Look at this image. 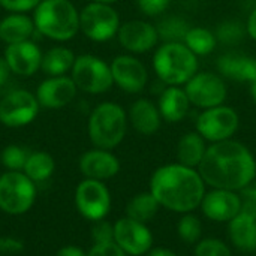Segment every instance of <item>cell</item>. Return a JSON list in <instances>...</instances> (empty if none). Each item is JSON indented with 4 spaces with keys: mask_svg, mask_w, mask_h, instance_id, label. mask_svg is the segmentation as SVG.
Returning <instances> with one entry per match:
<instances>
[{
    "mask_svg": "<svg viewBox=\"0 0 256 256\" xmlns=\"http://www.w3.org/2000/svg\"><path fill=\"white\" fill-rule=\"evenodd\" d=\"M198 171L212 189L238 192L255 182L256 160L244 144L226 140L207 147Z\"/></svg>",
    "mask_w": 256,
    "mask_h": 256,
    "instance_id": "obj_1",
    "label": "cell"
},
{
    "mask_svg": "<svg viewBox=\"0 0 256 256\" xmlns=\"http://www.w3.org/2000/svg\"><path fill=\"white\" fill-rule=\"evenodd\" d=\"M150 192L160 207L176 213H192L206 195V183L196 168L168 164L158 168L150 178Z\"/></svg>",
    "mask_w": 256,
    "mask_h": 256,
    "instance_id": "obj_2",
    "label": "cell"
},
{
    "mask_svg": "<svg viewBox=\"0 0 256 256\" xmlns=\"http://www.w3.org/2000/svg\"><path fill=\"white\" fill-rule=\"evenodd\" d=\"M34 27L54 40H69L80 32V12L69 0H42L34 9Z\"/></svg>",
    "mask_w": 256,
    "mask_h": 256,
    "instance_id": "obj_3",
    "label": "cell"
},
{
    "mask_svg": "<svg viewBox=\"0 0 256 256\" xmlns=\"http://www.w3.org/2000/svg\"><path fill=\"white\" fill-rule=\"evenodd\" d=\"M153 68L166 86H183L198 72V56L182 42H166L153 56Z\"/></svg>",
    "mask_w": 256,
    "mask_h": 256,
    "instance_id": "obj_4",
    "label": "cell"
},
{
    "mask_svg": "<svg viewBox=\"0 0 256 256\" xmlns=\"http://www.w3.org/2000/svg\"><path fill=\"white\" fill-rule=\"evenodd\" d=\"M126 129L128 116L124 110L114 102L99 104L88 117V136L96 148H116L123 141Z\"/></svg>",
    "mask_w": 256,
    "mask_h": 256,
    "instance_id": "obj_5",
    "label": "cell"
},
{
    "mask_svg": "<svg viewBox=\"0 0 256 256\" xmlns=\"http://www.w3.org/2000/svg\"><path fill=\"white\" fill-rule=\"evenodd\" d=\"M36 198L34 183L22 171H8L0 176V210L18 216L27 213Z\"/></svg>",
    "mask_w": 256,
    "mask_h": 256,
    "instance_id": "obj_6",
    "label": "cell"
},
{
    "mask_svg": "<svg viewBox=\"0 0 256 256\" xmlns=\"http://www.w3.org/2000/svg\"><path fill=\"white\" fill-rule=\"evenodd\" d=\"M72 80L76 88L92 94L105 93L114 84L111 66L92 54H82L75 58L72 66Z\"/></svg>",
    "mask_w": 256,
    "mask_h": 256,
    "instance_id": "obj_7",
    "label": "cell"
},
{
    "mask_svg": "<svg viewBox=\"0 0 256 256\" xmlns=\"http://www.w3.org/2000/svg\"><path fill=\"white\" fill-rule=\"evenodd\" d=\"M120 28V16L111 4L92 2L80 12V30L94 42L112 39Z\"/></svg>",
    "mask_w": 256,
    "mask_h": 256,
    "instance_id": "obj_8",
    "label": "cell"
},
{
    "mask_svg": "<svg viewBox=\"0 0 256 256\" xmlns=\"http://www.w3.org/2000/svg\"><path fill=\"white\" fill-rule=\"evenodd\" d=\"M240 118L236 110L219 105L204 110L196 118V132L208 142L231 140L237 132Z\"/></svg>",
    "mask_w": 256,
    "mask_h": 256,
    "instance_id": "obj_9",
    "label": "cell"
},
{
    "mask_svg": "<svg viewBox=\"0 0 256 256\" xmlns=\"http://www.w3.org/2000/svg\"><path fill=\"white\" fill-rule=\"evenodd\" d=\"M184 92L190 104L202 110L224 105L228 94L225 81L214 72H196L184 84Z\"/></svg>",
    "mask_w": 256,
    "mask_h": 256,
    "instance_id": "obj_10",
    "label": "cell"
},
{
    "mask_svg": "<svg viewBox=\"0 0 256 256\" xmlns=\"http://www.w3.org/2000/svg\"><path fill=\"white\" fill-rule=\"evenodd\" d=\"M75 206L87 220L98 222L106 218L111 208V195L104 182L86 178L75 190Z\"/></svg>",
    "mask_w": 256,
    "mask_h": 256,
    "instance_id": "obj_11",
    "label": "cell"
},
{
    "mask_svg": "<svg viewBox=\"0 0 256 256\" xmlns=\"http://www.w3.org/2000/svg\"><path fill=\"white\" fill-rule=\"evenodd\" d=\"M36 96L27 90H12L0 100V123L8 128H21L32 123L39 112Z\"/></svg>",
    "mask_w": 256,
    "mask_h": 256,
    "instance_id": "obj_12",
    "label": "cell"
},
{
    "mask_svg": "<svg viewBox=\"0 0 256 256\" xmlns=\"http://www.w3.org/2000/svg\"><path fill=\"white\" fill-rule=\"evenodd\" d=\"M114 243L128 256H146L153 248V234L147 224L126 216L114 224Z\"/></svg>",
    "mask_w": 256,
    "mask_h": 256,
    "instance_id": "obj_13",
    "label": "cell"
},
{
    "mask_svg": "<svg viewBox=\"0 0 256 256\" xmlns=\"http://www.w3.org/2000/svg\"><path fill=\"white\" fill-rule=\"evenodd\" d=\"M117 38L120 45L134 54L147 52L159 42L156 26L141 20H132L122 24L117 32Z\"/></svg>",
    "mask_w": 256,
    "mask_h": 256,
    "instance_id": "obj_14",
    "label": "cell"
},
{
    "mask_svg": "<svg viewBox=\"0 0 256 256\" xmlns=\"http://www.w3.org/2000/svg\"><path fill=\"white\" fill-rule=\"evenodd\" d=\"M111 66L114 84L128 93H140L144 90L148 74L146 66L134 56H117Z\"/></svg>",
    "mask_w": 256,
    "mask_h": 256,
    "instance_id": "obj_15",
    "label": "cell"
},
{
    "mask_svg": "<svg viewBox=\"0 0 256 256\" xmlns=\"http://www.w3.org/2000/svg\"><path fill=\"white\" fill-rule=\"evenodd\" d=\"M201 210L204 216L213 222H230L242 210V198L238 192L226 189H212L206 192Z\"/></svg>",
    "mask_w": 256,
    "mask_h": 256,
    "instance_id": "obj_16",
    "label": "cell"
},
{
    "mask_svg": "<svg viewBox=\"0 0 256 256\" xmlns=\"http://www.w3.org/2000/svg\"><path fill=\"white\" fill-rule=\"evenodd\" d=\"M76 86L72 76H50L42 81L36 90V99L40 106L48 110H58L66 106L76 96Z\"/></svg>",
    "mask_w": 256,
    "mask_h": 256,
    "instance_id": "obj_17",
    "label": "cell"
},
{
    "mask_svg": "<svg viewBox=\"0 0 256 256\" xmlns=\"http://www.w3.org/2000/svg\"><path fill=\"white\" fill-rule=\"evenodd\" d=\"M42 52L39 46L32 40L8 45L4 50V60L8 62L12 74L20 76H30L40 69Z\"/></svg>",
    "mask_w": 256,
    "mask_h": 256,
    "instance_id": "obj_18",
    "label": "cell"
},
{
    "mask_svg": "<svg viewBox=\"0 0 256 256\" xmlns=\"http://www.w3.org/2000/svg\"><path fill=\"white\" fill-rule=\"evenodd\" d=\"M80 171L84 174L86 178L104 182L118 174L120 162L110 150L93 148L81 156Z\"/></svg>",
    "mask_w": 256,
    "mask_h": 256,
    "instance_id": "obj_19",
    "label": "cell"
},
{
    "mask_svg": "<svg viewBox=\"0 0 256 256\" xmlns=\"http://www.w3.org/2000/svg\"><path fill=\"white\" fill-rule=\"evenodd\" d=\"M216 66L222 76H226L232 81L249 84L256 81V58L252 56L228 52L218 58Z\"/></svg>",
    "mask_w": 256,
    "mask_h": 256,
    "instance_id": "obj_20",
    "label": "cell"
},
{
    "mask_svg": "<svg viewBox=\"0 0 256 256\" xmlns=\"http://www.w3.org/2000/svg\"><path fill=\"white\" fill-rule=\"evenodd\" d=\"M228 237L232 246L242 252L256 250V214L240 210V213L228 222Z\"/></svg>",
    "mask_w": 256,
    "mask_h": 256,
    "instance_id": "obj_21",
    "label": "cell"
},
{
    "mask_svg": "<svg viewBox=\"0 0 256 256\" xmlns=\"http://www.w3.org/2000/svg\"><path fill=\"white\" fill-rule=\"evenodd\" d=\"M190 100L180 86H168L159 94L158 108L162 118L168 123H177L183 120L189 111Z\"/></svg>",
    "mask_w": 256,
    "mask_h": 256,
    "instance_id": "obj_22",
    "label": "cell"
},
{
    "mask_svg": "<svg viewBox=\"0 0 256 256\" xmlns=\"http://www.w3.org/2000/svg\"><path fill=\"white\" fill-rule=\"evenodd\" d=\"M129 120L136 132L141 135H153L159 130L162 116L158 105L148 99H138L130 105Z\"/></svg>",
    "mask_w": 256,
    "mask_h": 256,
    "instance_id": "obj_23",
    "label": "cell"
},
{
    "mask_svg": "<svg viewBox=\"0 0 256 256\" xmlns=\"http://www.w3.org/2000/svg\"><path fill=\"white\" fill-rule=\"evenodd\" d=\"M34 28V21L26 14H10L0 21V40L8 45L28 40Z\"/></svg>",
    "mask_w": 256,
    "mask_h": 256,
    "instance_id": "obj_24",
    "label": "cell"
},
{
    "mask_svg": "<svg viewBox=\"0 0 256 256\" xmlns=\"http://www.w3.org/2000/svg\"><path fill=\"white\" fill-rule=\"evenodd\" d=\"M207 141L198 132H189L183 135L177 144V160L178 164L196 168L202 162L207 152Z\"/></svg>",
    "mask_w": 256,
    "mask_h": 256,
    "instance_id": "obj_25",
    "label": "cell"
},
{
    "mask_svg": "<svg viewBox=\"0 0 256 256\" xmlns=\"http://www.w3.org/2000/svg\"><path fill=\"white\" fill-rule=\"evenodd\" d=\"M75 54L66 46H56L46 51L42 56L40 69L48 76H62L66 72L72 70L75 63Z\"/></svg>",
    "mask_w": 256,
    "mask_h": 256,
    "instance_id": "obj_26",
    "label": "cell"
},
{
    "mask_svg": "<svg viewBox=\"0 0 256 256\" xmlns=\"http://www.w3.org/2000/svg\"><path fill=\"white\" fill-rule=\"evenodd\" d=\"M160 204L158 202V200L154 198V195L148 190V192H141L138 195H135L126 206V216L141 222V224H147L148 220H152L156 213L159 212Z\"/></svg>",
    "mask_w": 256,
    "mask_h": 256,
    "instance_id": "obj_27",
    "label": "cell"
},
{
    "mask_svg": "<svg viewBox=\"0 0 256 256\" xmlns=\"http://www.w3.org/2000/svg\"><path fill=\"white\" fill-rule=\"evenodd\" d=\"M54 168H56V164L51 154L45 152H33L28 154L22 172L33 183H42L52 176Z\"/></svg>",
    "mask_w": 256,
    "mask_h": 256,
    "instance_id": "obj_28",
    "label": "cell"
},
{
    "mask_svg": "<svg viewBox=\"0 0 256 256\" xmlns=\"http://www.w3.org/2000/svg\"><path fill=\"white\" fill-rule=\"evenodd\" d=\"M195 56H207L218 45L216 34L206 27H190L183 42Z\"/></svg>",
    "mask_w": 256,
    "mask_h": 256,
    "instance_id": "obj_29",
    "label": "cell"
},
{
    "mask_svg": "<svg viewBox=\"0 0 256 256\" xmlns=\"http://www.w3.org/2000/svg\"><path fill=\"white\" fill-rule=\"evenodd\" d=\"M159 39L164 40V44L166 42H184V38L188 34V32L190 30V24L177 15L172 16H165L162 18L158 26H156Z\"/></svg>",
    "mask_w": 256,
    "mask_h": 256,
    "instance_id": "obj_30",
    "label": "cell"
},
{
    "mask_svg": "<svg viewBox=\"0 0 256 256\" xmlns=\"http://www.w3.org/2000/svg\"><path fill=\"white\" fill-rule=\"evenodd\" d=\"M177 234L182 242L188 244H196L202 236V225L200 218L194 213H184L177 224Z\"/></svg>",
    "mask_w": 256,
    "mask_h": 256,
    "instance_id": "obj_31",
    "label": "cell"
},
{
    "mask_svg": "<svg viewBox=\"0 0 256 256\" xmlns=\"http://www.w3.org/2000/svg\"><path fill=\"white\" fill-rule=\"evenodd\" d=\"M214 34L218 42H222L224 45H237L244 39V34H248L246 24L243 26L238 20H226L219 24Z\"/></svg>",
    "mask_w": 256,
    "mask_h": 256,
    "instance_id": "obj_32",
    "label": "cell"
},
{
    "mask_svg": "<svg viewBox=\"0 0 256 256\" xmlns=\"http://www.w3.org/2000/svg\"><path fill=\"white\" fill-rule=\"evenodd\" d=\"M28 154L30 153L26 148H22L20 146H15V144H10V146L3 148V152L0 154V159H2L3 166L8 171H22Z\"/></svg>",
    "mask_w": 256,
    "mask_h": 256,
    "instance_id": "obj_33",
    "label": "cell"
},
{
    "mask_svg": "<svg viewBox=\"0 0 256 256\" xmlns=\"http://www.w3.org/2000/svg\"><path fill=\"white\" fill-rule=\"evenodd\" d=\"M195 256H232V252L226 243L218 238H204L196 243Z\"/></svg>",
    "mask_w": 256,
    "mask_h": 256,
    "instance_id": "obj_34",
    "label": "cell"
},
{
    "mask_svg": "<svg viewBox=\"0 0 256 256\" xmlns=\"http://www.w3.org/2000/svg\"><path fill=\"white\" fill-rule=\"evenodd\" d=\"M92 240L94 244L114 243V225L108 224L104 219L94 222V225L92 228Z\"/></svg>",
    "mask_w": 256,
    "mask_h": 256,
    "instance_id": "obj_35",
    "label": "cell"
},
{
    "mask_svg": "<svg viewBox=\"0 0 256 256\" xmlns=\"http://www.w3.org/2000/svg\"><path fill=\"white\" fill-rule=\"evenodd\" d=\"M172 0H136V4L140 10L147 16H156L160 15L168 9Z\"/></svg>",
    "mask_w": 256,
    "mask_h": 256,
    "instance_id": "obj_36",
    "label": "cell"
},
{
    "mask_svg": "<svg viewBox=\"0 0 256 256\" xmlns=\"http://www.w3.org/2000/svg\"><path fill=\"white\" fill-rule=\"evenodd\" d=\"M42 0H0V6L12 14H24L34 10Z\"/></svg>",
    "mask_w": 256,
    "mask_h": 256,
    "instance_id": "obj_37",
    "label": "cell"
},
{
    "mask_svg": "<svg viewBox=\"0 0 256 256\" xmlns=\"http://www.w3.org/2000/svg\"><path fill=\"white\" fill-rule=\"evenodd\" d=\"M242 198V210L256 214V183H250L249 186L238 190Z\"/></svg>",
    "mask_w": 256,
    "mask_h": 256,
    "instance_id": "obj_38",
    "label": "cell"
},
{
    "mask_svg": "<svg viewBox=\"0 0 256 256\" xmlns=\"http://www.w3.org/2000/svg\"><path fill=\"white\" fill-rule=\"evenodd\" d=\"M87 256H128L116 243L106 244H93V248L87 252Z\"/></svg>",
    "mask_w": 256,
    "mask_h": 256,
    "instance_id": "obj_39",
    "label": "cell"
},
{
    "mask_svg": "<svg viewBox=\"0 0 256 256\" xmlns=\"http://www.w3.org/2000/svg\"><path fill=\"white\" fill-rule=\"evenodd\" d=\"M24 244L22 242L16 240V238H0V252L2 254H16L20 250H22Z\"/></svg>",
    "mask_w": 256,
    "mask_h": 256,
    "instance_id": "obj_40",
    "label": "cell"
},
{
    "mask_svg": "<svg viewBox=\"0 0 256 256\" xmlns=\"http://www.w3.org/2000/svg\"><path fill=\"white\" fill-rule=\"evenodd\" d=\"M10 74H12V70L8 64V62L4 60V57H0V87H3L8 82Z\"/></svg>",
    "mask_w": 256,
    "mask_h": 256,
    "instance_id": "obj_41",
    "label": "cell"
},
{
    "mask_svg": "<svg viewBox=\"0 0 256 256\" xmlns=\"http://www.w3.org/2000/svg\"><path fill=\"white\" fill-rule=\"evenodd\" d=\"M246 32H248L249 38L256 40V8L250 12L249 18L246 21Z\"/></svg>",
    "mask_w": 256,
    "mask_h": 256,
    "instance_id": "obj_42",
    "label": "cell"
},
{
    "mask_svg": "<svg viewBox=\"0 0 256 256\" xmlns=\"http://www.w3.org/2000/svg\"><path fill=\"white\" fill-rule=\"evenodd\" d=\"M57 256H87V254L76 246H64L57 252Z\"/></svg>",
    "mask_w": 256,
    "mask_h": 256,
    "instance_id": "obj_43",
    "label": "cell"
},
{
    "mask_svg": "<svg viewBox=\"0 0 256 256\" xmlns=\"http://www.w3.org/2000/svg\"><path fill=\"white\" fill-rule=\"evenodd\" d=\"M146 256H178L176 252L166 249V248H152Z\"/></svg>",
    "mask_w": 256,
    "mask_h": 256,
    "instance_id": "obj_44",
    "label": "cell"
},
{
    "mask_svg": "<svg viewBox=\"0 0 256 256\" xmlns=\"http://www.w3.org/2000/svg\"><path fill=\"white\" fill-rule=\"evenodd\" d=\"M250 96H252V100L256 104V81L250 84Z\"/></svg>",
    "mask_w": 256,
    "mask_h": 256,
    "instance_id": "obj_45",
    "label": "cell"
},
{
    "mask_svg": "<svg viewBox=\"0 0 256 256\" xmlns=\"http://www.w3.org/2000/svg\"><path fill=\"white\" fill-rule=\"evenodd\" d=\"M92 2H96V3H105V4H112L118 0H92Z\"/></svg>",
    "mask_w": 256,
    "mask_h": 256,
    "instance_id": "obj_46",
    "label": "cell"
}]
</instances>
